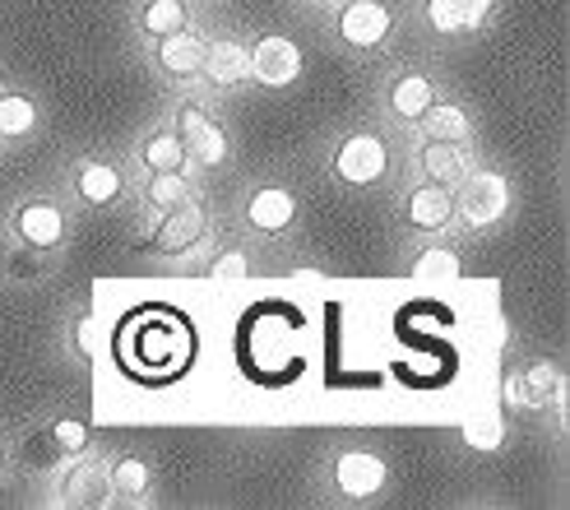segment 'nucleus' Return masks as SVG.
Listing matches in <instances>:
<instances>
[{
	"instance_id": "28",
	"label": "nucleus",
	"mask_w": 570,
	"mask_h": 510,
	"mask_svg": "<svg viewBox=\"0 0 570 510\" xmlns=\"http://www.w3.org/2000/svg\"><path fill=\"white\" fill-rule=\"evenodd\" d=\"M209 278H218V283H242V278H250V255H246L242 246L218 251L214 261H209Z\"/></svg>"
},
{
	"instance_id": "16",
	"label": "nucleus",
	"mask_w": 570,
	"mask_h": 510,
	"mask_svg": "<svg viewBox=\"0 0 570 510\" xmlns=\"http://www.w3.org/2000/svg\"><path fill=\"white\" fill-rule=\"evenodd\" d=\"M436 102V84L426 79L422 70H404V75H394L390 79V89H385V111L394 121H417L426 107Z\"/></svg>"
},
{
	"instance_id": "6",
	"label": "nucleus",
	"mask_w": 570,
	"mask_h": 510,
	"mask_svg": "<svg viewBox=\"0 0 570 510\" xmlns=\"http://www.w3.org/2000/svg\"><path fill=\"white\" fill-rule=\"evenodd\" d=\"M205 237H209V214L190 195V200H181L177 209L158 214V228H154L149 251L154 255H167V261H177V255H190L195 246H205Z\"/></svg>"
},
{
	"instance_id": "22",
	"label": "nucleus",
	"mask_w": 570,
	"mask_h": 510,
	"mask_svg": "<svg viewBox=\"0 0 570 510\" xmlns=\"http://www.w3.org/2000/svg\"><path fill=\"white\" fill-rule=\"evenodd\" d=\"M135 23H139V33L145 38H167V33H177V28L190 23V6L186 0H145L139 14H135Z\"/></svg>"
},
{
	"instance_id": "27",
	"label": "nucleus",
	"mask_w": 570,
	"mask_h": 510,
	"mask_svg": "<svg viewBox=\"0 0 570 510\" xmlns=\"http://www.w3.org/2000/svg\"><path fill=\"white\" fill-rule=\"evenodd\" d=\"M19 455H23V469H33V473H42V469H56V460H66L61 450L51 445L47 428H42V432H28V437H23V445H19Z\"/></svg>"
},
{
	"instance_id": "3",
	"label": "nucleus",
	"mask_w": 570,
	"mask_h": 510,
	"mask_svg": "<svg viewBox=\"0 0 570 510\" xmlns=\"http://www.w3.org/2000/svg\"><path fill=\"white\" fill-rule=\"evenodd\" d=\"M177 135L186 145V163L205 167V173H214V167L227 163V149H233V139H227V130L218 126V117L209 107L199 102H181L177 107Z\"/></svg>"
},
{
	"instance_id": "19",
	"label": "nucleus",
	"mask_w": 570,
	"mask_h": 510,
	"mask_svg": "<svg viewBox=\"0 0 570 510\" xmlns=\"http://www.w3.org/2000/svg\"><path fill=\"white\" fill-rule=\"evenodd\" d=\"M42 126V107L23 89H0V139H28Z\"/></svg>"
},
{
	"instance_id": "15",
	"label": "nucleus",
	"mask_w": 570,
	"mask_h": 510,
	"mask_svg": "<svg viewBox=\"0 0 570 510\" xmlns=\"http://www.w3.org/2000/svg\"><path fill=\"white\" fill-rule=\"evenodd\" d=\"M199 75H205L214 89H237L242 79H250V47L237 38H209Z\"/></svg>"
},
{
	"instance_id": "23",
	"label": "nucleus",
	"mask_w": 570,
	"mask_h": 510,
	"mask_svg": "<svg viewBox=\"0 0 570 510\" xmlns=\"http://www.w3.org/2000/svg\"><path fill=\"white\" fill-rule=\"evenodd\" d=\"M190 177L186 173H149V182H145V205L154 209V214H167V209H177L181 200H190Z\"/></svg>"
},
{
	"instance_id": "29",
	"label": "nucleus",
	"mask_w": 570,
	"mask_h": 510,
	"mask_svg": "<svg viewBox=\"0 0 570 510\" xmlns=\"http://www.w3.org/2000/svg\"><path fill=\"white\" fill-rule=\"evenodd\" d=\"M42 265H47V251H33V246L19 242V251H10V261H6V274L19 283H33L42 274Z\"/></svg>"
},
{
	"instance_id": "24",
	"label": "nucleus",
	"mask_w": 570,
	"mask_h": 510,
	"mask_svg": "<svg viewBox=\"0 0 570 510\" xmlns=\"http://www.w3.org/2000/svg\"><path fill=\"white\" fill-rule=\"evenodd\" d=\"M47 437H51V445L61 450V455H83V450L94 445L89 422H79V418H56V422H47Z\"/></svg>"
},
{
	"instance_id": "17",
	"label": "nucleus",
	"mask_w": 570,
	"mask_h": 510,
	"mask_svg": "<svg viewBox=\"0 0 570 510\" xmlns=\"http://www.w3.org/2000/svg\"><path fill=\"white\" fill-rule=\"evenodd\" d=\"M417 167L426 182H441V186H460V177L469 173V145H454V139H422L417 145Z\"/></svg>"
},
{
	"instance_id": "11",
	"label": "nucleus",
	"mask_w": 570,
	"mask_h": 510,
	"mask_svg": "<svg viewBox=\"0 0 570 510\" xmlns=\"http://www.w3.org/2000/svg\"><path fill=\"white\" fill-rule=\"evenodd\" d=\"M56 501L70 506V510H102L111 506V478L102 460H75L61 483H56Z\"/></svg>"
},
{
	"instance_id": "18",
	"label": "nucleus",
	"mask_w": 570,
	"mask_h": 510,
	"mask_svg": "<svg viewBox=\"0 0 570 510\" xmlns=\"http://www.w3.org/2000/svg\"><path fill=\"white\" fill-rule=\"evenodd\" d=\"M107 478H111V506H145L149 501V492H154V469L139 460V455H121L117 464L107 469Z\"/></svg>"
},
{
	"instance_id": "8",
	"label": "nucleus",
	"mask_w": 570,
	"mask_h": 510,
	"mask_svg": "<svg viewBox=\"0 0 570 510\" xmlns=\"http://www.w3.org/2000/svg\"><path fill=\"white\" fill-rule=\"evenodd\" d=\"M250 79L265 89H288L302 79V47L288 33H261L250 42Z\"/></svg>"
},
{
	"instance_id": "13",
	"label": "nucleus",
	"mask_w": 570,
	"mask_h": 510,
	"mask_svg": "<svg viewBox=\"0 0 570 510\" xmlns=\"http://www.w3.org/2000/svg\"><path fill=\"white\" fill-rule=\"evenodd\" d=\"M404 223L413 233H445L454 223V186H441V182L413 186L404 200Z\"/></svg>"
},
{
	"instance_id": "14",
	"label": "nucleus",
	"mask_w": 570,
	"mask_h": 510,
	"mask_svg": "<svg viewBox=\"0 0 570 510\" xmlns=\"http://www.w3.org/2000/svg\"><path fill=\"white\" fill-rule=\"evenodd\" d=\"M75 200L79 205H89V209H102L111 200H121V190H126V173L117 163H107V158H83L75 167Z\"/></svg>"
},
{
	"instance_id": "1",
	"label": "nucleus",
	"mask_w": 570,
	"mask_h": 510,
	"mask_svg": "<svg viewBox=\"0 0 570 510\" xmlns=\"http://www.w3.org/2000/svg\"><path fill=\"white\" fill-rule=\"evenodd\" d=\"M515 205V190H510V177L497 173V167H469L454 186V218L473 233H488L510 214Z\"/></svg>"
},
{
	"instance_id": "33",
	"label": "nucleus",
	"mask_w": 570,
	"mask_h": 510,
	"mask_svg": "<svg viewBox=\"0 0 570 510\" xmlns=\"http://www.w3.org/2000/svg\"><path fill=\"white\" fill-rule=\"evenodd\" d=\"M0 473H6V445H0Z\"/></svg>"
},
{
	"instance_id": "25",
	"label": "nucleus",
	"mask_w": 570,
	"mask_h": 510,
	"mask_svg": "<svg viewBox=\"0 0 570 510\" xmlns=\"http://www.w3.org/2000/svg\"><path fill=\"white\" fill-rule=\"evenodd\" d=\"M413 274L417 278H454L460 274V251L454 246H422L413 255Z\"/></svg>"
},
{
	"instance_id": "9",
	"label": "nucleus",
	"mask_w": 570,
	"mask_h": 510,
	"mask_svg": "<svg viewBox=\"0 0 570 510\" xmlns=\"http://www.w3.org/2000/svg\"><path fill=\"white\" fill-rule=\"evenodd\" d=\"M242 218H246L250 233L278 237V233H288L297 223V195L288 186H255L246 195V205H242Z\"/></svg>"
},
{
	"instance_id": "5",
	"label": "nucleus",
	"mask_w": 570,
	"mask_h": 510,
	"mask_svg": "<svg viewBox=\"0 0 570 510\" xmlns=\"http://www.w3.org/2000/svg\"><path fill=\"white\" fill-rule=\"evenodd\" d=\"M330 483L348 501H372L390 483V464L376 455V450H338L334 464H330Z\"/></svg>"
},
{
	"instance_id": "21",
	"label": "nucleus",
	"mask_w": 570,
	"mask_h": 510,
	"mask_svg": "<svg viewBox=\"0 0 570 510\" xmlns=\"http://www.w3.org/2000/svg\"><path fill=\"white\" fill-rule=\"evenodd\" d=\"M139 163H145V173H186V145L177 130H154L145 135V145H139Z\"/></svg>"
},
{
	"instance_id": "26",
	"label": "nucleus",
	"mask_w": 570,
	"mask_h": 510,
	"mask_svg": "<svg viewBox=\"0 0 570 510\" xmlns=\"http://www.w3.org/2000/svg\"><path fill=\"white\" fill-rule=\"evenodd\" d=\"M460 437H464V445H473V450H497L501 441H505V428H501V418L492 413H478V418H469L464 428H460Z\"/></svg>"
},
{
	"instance_id": "12",
	"label": "nucleus",
	"mask_w": 570,
	"mask_h": 510,
	"mask_svg": "<svg viewBox=\"0 0 570 510\" xmlns=\"http://www.w3.org/2000/svg\"><path fill=\"white\" fill-rule=\"evenodd\" d=\"M205 42H209V38L195 33V28L186 23V28H177V33L154 38V61H158V70H163L167 79L186 84V79L199 75V66H205Z\"/></svg>"
},
{
	"instance_id": "4",
	"label": "nucleus",
	"mask_w": 570,
	"mask_h": 510,
	"mask_svg": "<svg viewBox=\"0 0 570 510\" xmlns=\"http://www.w3.org/2000/svg\"><path fill=\"white\" fill-rule=\"evenodd\" d=\"M10 233L23 242V246H33V251H61L66 237H70V218L66 209L47 200V195H33V200H19L14 214H10Z\"/></svg>"
},
{
	"instance_id": "20",
	"label": "nucleus",
	"mask_w": 570,
	"mask_h": 510,
	"mask_svg": "<svg viewBox=\"0 0 570 510\" xmlns=\"http://www.w3.org/2000/svg\"><path fill=\"white\" fill-rule=\"evenodd\" d=\"M413 126L422 130V139H454V145H469V135H473L469 111L454 102H432Z\"/></svg>"
},
{
	"instance_id": "7",
	"label": "nucleus",
	"mask_w": 570,
	"mask_h": 510,
	"mask_svg": "<svg viewBox=\"0 0 570 510\" xmlns=\"http://www.w3.org/2000/svg\"><path fill=\"white\" fill-rule=\"evenodd\" d=\"M334 33L353 51H376L394 33V10L385 0H344V10L334 19Z\"/></svg>"
},
{
	"instance_id": "10",
	"label": "nucleus",
	"mask_w": 570,
	"mask_h": 510,
	"mask_svg": "<svg viewBox=\"0 0 570 510\" xmlns=\"http://www.w3.org/2000/svg\"><path fill=\"white\" fill-rule=\"evenodd\" d=\"M561 366L557 362H529V366H515L505 376V400L515 409H548V404H561Z\"/></svg>"
},
{
	"instance_id": "31",
	"label": "nucleus",
	"mask_w": 570,
	"mask_h": 510,
	"mask_svg": "<svg viewBox=\"0 0 570 510\" xmlns=\"http://www.w3.org/2000/svg\"><path fill=\"white\" fill-rule=\"evenodd\" d=\"M454 14H460V28L464 33H478V28H488L492 14H497V0H450Z\"/></svg>"
},
{
	"instance_id": "2",
	"label": "nucleus",
	"mask_w": 570,
	"mask_h": 510,
	"mask_svg": "<svg viewBox=\"0 0 570 510\" xmlns=\"http://www.w3.org/2000/svg\"><path fill=\"white\" fill-rule=\"evenodd\" d=\"M385 173H390V145L376 130H348L330 154V177L348 190L376 186L385 182Z\"/></svg>"
},
{
	"instance_id": "30",
	"label": "nucleus",
	"mask_w": 570,
	"mask_h": 510,
	"mask_svg": "<svg viewBox=\"0 0 570 510\" xmlns=\"http://www.w3.org/2000/svg\"><path fill=\"white\" fill-rule=\"evenodd\" d=\"M426 28H432L436 38H460L464 28H460V14H454V6L450 0H426Z\"/></svg>"
},
{
	"instance_id": "32",
	"label": "nucleus",
	"mask_w": 570,
	"mask_h": 510,
	"mask_svg": "<svg viewBox=\"0 0 570 510\" xmlns=\"http://www.w3.org/2000/svg\"><path fill=\"white\" fill-rule=\"evenodd\" d=\"M98 349H102V325H98L94 311H83V316L75 321V353L79 357H94Z\"/></svg>"
}]
</instances>
